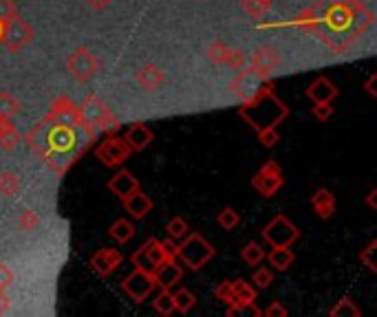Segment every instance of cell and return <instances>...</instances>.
<instances>
[{
    "label": "cell",
    "instance_id": "cell-10",
    "mask_svg": "<svg viewBox=\"0 0 377 317\" xmlns=\"http://www.w3.org/2000/svg\"><path fill=\"white\" fill-rule=\"evenodd\" d=\"M131 153L133 150L124 141V137H108V139L102 141L95 150L97 159H100L106 168H119V165L131 157Z\"/></svg>",
    "mask_w": 377,
    "mask_h": 317
},
{
    "label": "cell",
    "instance_id": "cell-45",
    "mask_svg": "<svg viewBox=\"0 0 377 317\" xmlns=\"http://www.w3.org/2000/svg\"><path fill=\"white\" fill-rule=\"evenodd\" d=\"M163 245V249H165V256L168 258H177V252H179V240H175V238H170V236H168V240H163L161 242Z\"/></svg>",
    "mask_w": 377,
    "mask_h": 317
},
{
    "label": "cell",
    "instance_id": "cell-24",
    "mask_svg": "<svg viewBox=\"0 0 377 317\" xmlns=\"http://www.w3.org/2000/svg\"><path fill=\"white\" fill-rule=\"evenodd\" d=\"M209 58L214 62H221V64H230V66H243L245 58L241 51H234V49H228L226 45L216 42L212 49H209Z\"/></svg>",
    "mask_w": 377,
    "mask_h": 317
},
{
    "label": "cell",
    "instance_id": "cell-51",
    "mask_svg": "<svg viewBox=\"0 0 377 317\" xmlns=\"http://www.w3.org/2000/svg\"><path fill=\"white\" fill-rule=\"evenodd\" d=\"M0 38H3V18H0Z\"/></svg>",
    "mask_w": 377,
    "mask_h": 317
},
{
    "label": "cell",
    "instance_id": "cell-52",
    "mask_svg": "<svg viewBox=\"0 0 377 317\" xmlns=\"http://www.w3.org/2000/svg\"><path fill=\"white\" fill-rule=\"evenodd\" d=\"M11 3H16V0H11Z\"/></svg>",
    "mask_w": 377,
    "mask_h": 317
},
{
    "label": "cell",
    "instance_id": "cell-2",
    "mask_svg": "<svg viewBox=\"0 0 377 317\" xmlns=\"http://www.w3.org/2000/svg\"><path fill=\"white\" fill-rule=\"evenodd\" d=\"M77 117L82 123L95 128L97 132H110L119 128V119L97 95H89V98L77 106Z\"/></svg>",
    "mask_w": 377,
    "mask_h": 317
},
{
    "label": "cell",
    "instance_id": "cell-26",
    "mask_svg": "<svg viewBox=\"0 0 377 317\" xmlns=\"http://www.w3.org/2000/svg\"><path fill=\"white\" fill-rule=\"evenodd\" d=\"M108 236L113 238L115 242H119V245H126V242H131V240H133V236H135V227H133V223H131L128 218H119V220H115L113 225H110Z\"/></svg>",
    "mask_w": 377,
    "mask_h": 317
},
{
    "label": "cell",
    "instance_id": "cell-15",
    "mask_svg": "<svg viewBox=\"0 0 377 317\" xmlns=\"http://www.w3.org/2000/svg\"><path fill=\"white\" fill-rule=\"evenodd\" d=\"M152 278H155L157 286L161 288V291H170V288L175 284L181 282V278H184V267H181V263L177 258L172 260H165V263L152 273Z\"/></svg>",
    "mask_w": 377,
    "mask_h": 317
},
{
    "label": "cell",
    "instance_id": "cell-4",
    "mask_svg": "<svg viewBox=\"0 0 377 317\" xmlns=\"http://www.w3.org/2000/svg\"><path fill=\"white\" fill-rule=\"evenodd\" d=\"M31 38H34L31 26L27 24L18 13H9V16L3 18V38H0V42H3L11 53L22 51L31 42Z\"/></svg>",
    "mask_w": 377,
    "mask_h": 317
},
{
    "label": "cell",
    "instance_id": "cell-7",
    "mask_svg": "<svg viewBox=\"0 0 377 317\" xmlns=\"http://www.w3.org/2000/svg\"><path fill=\"white\" fill-rule=\"evenodd\" d=\"M285 178H283V170L274 159H269L263 168L254 174L251 178V187H254L263 199H272L278 190L283 187Z\"/></svg>",
    "mask_w": 377,
    "mask_h": 317
},
{
    "label": "cell",
    "instance_id": "cell-23",
    "mask_svg": "<svg viewBox=\"0 0 377 317\" xmlns=\"http://www.w3.org/2000/svg\"><path fill=\"white\" fill-rule=\"evenodd\" d=\"M311 205H313V210L316 214L323 218V220H329L335 212V196L331 194L329 190L325 187H320L316 190V194L311 196Z\"/></svg>",
    "mask_w": 377,
    "mask_h": 317
},
{
    "label": "cell",
    "instance_id": "cell-6",
    "mask_svg": "<svg viewBox=\"0 0 377 317\" xmlns=\"http://www.w3.org/2000/svg\"><path fill=\"white\" fill-rule=\"evenodd\" d=\"M155 288H157V282H155V278H152V273L142 271L137 267L131 275H126L124 282H121V291L128 295L135 304L146 302L152 293H155Z\"/></svg>",
    "mask_w": 377,
    "mask_h": 317
},
{
    "label": "cell",
    "instance_id": "cell-29",
    "mask_svg": "<svg viewBox=\"0 0 377 317\" xmlns=\"http://www.w3.org/2000/svg\"><path fill=\"white\" fill-rule=\"evenodd\" d=\"M241 256H243V260H245L249 267H258L267 254H265V249H263L258 242L251 240V242H247V245L243 247V254H241Z\"/></svg>",
    "mask_w": 377,
    "mask_h": 317
},
{
    "label": "cell",
    "instance_id": "cell-18",
    "mask_svg": "<svg viewBox=\"0 0 377 317\" xmlns=\"http://www.w3.org/2000/svg\"><path fill=\"white\" fill-rule=\"evenodd\" d=\"M121 201H124L126 214H131V218H135V220L146 218V216L150 214V210L155 208L152 199L146 194V192H142V190H135L133 194H128V196L121 199Z\"/></svg>",
    "mask_w": 377,
    "mask_h": 317
},
{
    "label": "cell",
    "instance_id": "cell-49",
    "mask_svg": "<svg viewBox=\"0 0 377 317\" xmlns=\"http://www.w3.org/2000/svg\"><path fill=\"white\" fill-rule=\"evenodd\" d=\"M9 128H13V123L11 119H5V117H0V134H5Z\"/></svg>",
    "mask_w": 377,
    "mask_h": 317
},
{
    "label": "cell",
    "instance_id": "cell-36",
    "mask_svg": "<svg viewBox=\"0 0 377 317\" xmlns=\"http://www.w3.org/2000/svg\"><path fill=\"white\" fill-rule=\"evenodd\" d=\"M152 307H155V311L159 315H172L175 313V304H172V295L170 291H161L155 302H152Z\"/></svg>",
    "mask_w": 377,
    "mask_h": 317
},
{
    "label": "cell",
    "instance_id": "cell-1",
    "mask_svg": "<svg viewBox=\"0 0 377 317\" xmlns=\"http://www.w3.org/2000/svg\"><path fill=\"white\" fill-rule=\"evenodd\" d=\"M287 115H289V108L276 98L274 86H263L256 98H251L249 102H243V106H241V117L256 132L276 128L278 123L287 119Z\"/></svg>",
    "mask_w": 377,
    "mask_h": 317
},
{
    "label": "cell",
    "instance_id": "cell-12",
    "mask_svg": "<svg viewBox=\"0 0 377 317\" xmlns=\"http://www.w3.org/2000/svg\"><path fill=\"white\" fill-rule=\"evenodd\" d=\"M249 64H251V71L258 73L263 79H267L278 68V64H281V55H278V51L272 47H260L251 53Z\"/></svg>",
    "mask_w": 377,
    "mask_h": 317
},
{
    "label": "cell",
    "instance_id": "cell-37",
    "mask_svg": "<svg viewBox=\"0 0 377 317\" xmlns=\"http://www.w3.org/2000/svg\"><path fill=\"white\" fill-rule=\"evenodd\" d=\"M20 144V132L16 128H9L5 134H0V148L3 150H13Z\"/></svg>",
    "mask_w": 377,
    "mask_h": 317
},
{
    "label": "cell",
    "instance_id": "cell-16",
    "mask_svg": "<svg viewBox=\"0 0 377 317\" xmlns=\"http://www.w3.org/2000/svg\"><path fill=\"white\" fill-rule=\"evenodd\" d=\"M24 141H27V146H29L36 155L45 157L51 150V123L47 119L36 123V126L29 132H27Z\"/></svg>",
    "mask_w": 377,
    "mask_h": 317
},
{
    "label": "cell",
    "instance_id": "cell-5",
    "mask_svg": "<svg viewBox=\"0 0 377 317\" xmlns=\"http://www.w3.org/2000/svg\"><path fill=\"white\" fill-rule=\"evenodd\" d=\"M300 238V229L283 214L274 216L267 225L263 227V240L269 247H291Z\"/></svg>",
    "mask_w": 377,
    "mask_h": 317
},
{
    "label": "cell",
    "instance_id": "cell-35",
    "mask_svg": "<svg viewBox=\"0 0 377 317\" xmlns=\"http://www.w3.org/2000/svg\"><path fill=\"white\" fill-rule=\"evenodd\" d=\"M272 282H274V269L269 267H258L251 273V284H254V288H267Z\"/></svg>",
    "mask_w": 377,
    "mask_h": 317
},
{
    "label": "cell",
    "instance_id": "cell-19",
    "mask_svg": "<svg viewBox=\"0 0 377 317\" xmlns=\"http://www.w3.org/2000/svg\"><path fill=\"white\" fill-rule=\"evenodd\" d=\"M106 190L113 192L117 199H126L135 190H139V178L131 170H119L117 174H113V178H108Z\"/></svg>",
    "mask_w": 377,
    "mask_h": 317
},
{
    "label": "cell",
    "instance_id": "cell-21",
    "mask_svg": "<svg viewBox=\"0 0 377 317\" xmlns=\"http://www.w3.org/2000/svg\"><path fill=\"white\" fill-rule=\"evenodd\" d=\"M135 79H137V84H139V88H142V91L155 93V91H159V88L163 86L165 73L161 71L157 64H146V66H142V68L137 71Z\"/></svg>",
    "mask_w": 377,
    "mask_h": 317
},
{
    "label": "cell",
    "instance_id": "cell-43",
    "mask_svg": "<svg viewBox=\"0 0 377 317\" xmlns=\"http://www.w3.org/2000/svg\"><path fill=\"white\" fill-rule=\"evenodd\" d=\"M269 7V0H247V11L254 13V16H260Z\"/></svg>",
    "mask_w": 377,
    "mask_h": 317
},
{
    "label": "cell",
    "instance_id": "cell-9",
    "mask_svg": "<svg viewBox=\"0 0 377 317\" xmlns=\"http://www.w3.org/2000/svg\"><path fill=\"white\" fill-rule=\"evenodd\" d=\"M165 260H170L165 256V249H163V245L161 240L157 238H152L148 242H144L139 249L133 254V265L137 269H142V271H148V273H155Z\"/></svg>",
    "mask_w": 377,
    "mask_h": 317
},
{
    "label": "cell",
    "instance_id": "cell-42",
    "mask_svg": "<svg viewBox=\"0 0 377 317\" xmlns=\"http://www.w3.org/2000/svg\"><path fill=\"white\" fill-rule=\"evenodd\" d=\"M11 284H13V271H11L7 265L0 263V288H3V291H7Z\"/></svg>",
    "mask_w": 377,
    "mask_h": 317
},
{
    "label": "cell",
    "instance_id": "cell-27",
    "mask_svg": "<svg viewBox=\"0 0 377 317\" xmlns=\"http://www.w3.org/2000/svg\"><path fill=\"white\" fill-rule=\"evenodd\" d=\"M20 192V178L16 172H3L0 174V196L13 199Z\"/></svg>",
    "mask_w": 377,
    "mask_h": 317
},
{
    "label": "cell",
    "instance_id": "cell-28",
    "mask_svg": "<svg viewBox=\"0 0 377 317\" xmlns=\"http://www.w3.org/2000/svg\"><path fill=\"white\" fill-rule=\"evenodd\" d=\"M172 295V304H175V311L179 313H188L192 311V307L197 304V297H194L192 291H188V288H177Z\"/></svg>",
    "mask_w": 377,
    "mask_h": 317
},
{
    "label": "cell",
    "instance_id": "cell-48",
    "mask_svg": "<svg viewBox=\"0 0 377 317\" xmlns=\"http://www.w3.org/2000/svg\"><path fill=\"white\" fill-rule=\"evenodd\" d=\"M87 5L93 9V11H102L110 5V0H87Z\"/></svg>",
    "mask_w": 377,
    "mask_h": 317
},
{
    "label": "cell",
    "instance_id": "cell-39",
    "mask_svg": "<svg viewBox=\"0 0 377 317\" xmlns=\"http://www.w3.org/2000/svg\"><path fill=\"white\" fill-rule=\"evenodd\" d=\"M258 141L263 144V148H274L278 141H281V134H278L276 128H267L258 132Z\"/></svg>",
    "mask_w": 377,
    "mask_h": 317
},
{
    "label": "cell",
    "instance_id": "cell-38",
    "mask_svg": "<svg viewBox=\"0 0 377 317\" xmlns=\"http://www.w3.org/2000/svg\"><path fill=\"white\" fill-rule=\"evenodd\" d=\"M375 247H377V240H371L367 249L360 254V263H364V265L369 267V271H371V273H377V265H375V260H373Z\"/></svg>",
    "mask_w": 377,
    "mask_h": 317
},
{
    "label": "cell",
    "instance_id": "cell-31",
    "mask_svg": "<svg viewBox=\"0 0 377 317\" xmlns=\"http://www.w3.org/2000/svg\"><path fill=\"white\" fill-rule=\"evenodd\" d=\"M216 223H219V227H223L226 231H230V229H236V227H239L241 216H239V212H236L234 208H226V210H221V212H219Z\"/></svg>",
    "mask_w": 377,
    "mask_h": 317
},
{
    "label": "cell",
    "instance_id": "cell-46",
    "mask_svg": "<svg viewBox=\"0 0 377 317\" xmlns=\"http://www.w3.org/2000/svg\"><path fill=\"white\" fill-rule=\"evenodd\" d=\"M364 88L369 91V95H371V98H377V73H373V75L367 79Z\"/></svg>",
    "mask_w": 377,
    "mask_h": 317
},
{
    "label": "cell",
    "instance_id": "cell-11",
    "mask_svg": "<svg viewBox=\"0 0 377 317\" xmlns=\"http://www.w3.org/2000/svg\"><path fill=\"white\" fill-rule=\"evenodd\" d=\"M121 260H124V256L119 254V249H113V247H104V249H100L97 254L91 256L89 265H91L95 275L106 278V275H110L121 265Z\"/></svg>",
    "mask_w": 377,
    "mask_h": 317
},
{
    "label": "cell",
    "instance_id": "cell-33",
    "mask_svg": "<svg viewBox=\"0 0 377 317\" xmlns=\"http://www.w3.org/2000/svg\"><path fill=\"white\" fill-rule=\"evenodd\" d=\"M18 102L16 98H13L11 93H0V117H5V119H11L13 115L18 113Z\"/></svg>",
    "mask_w": 377,
    "mask_h": 317
},
{
    "label": "cell",
    "instance_id": "cell-14",
    "mask_svg": "<svg viewBox=\"0 0 377 317\" xmlns=\"http://www.w3.org/2000/svg\"><path fill=\"white\" fill-rule=\"evenodd\" d=\"M256 302V288L251 286L245 280H232V302L228 315H239L241 309H245L247 304H254Z\"/></svg>",
    "mask_w": 377,
    "mask_h": 317
},
{
    "label": "cell",
    "instance_id": "cell-20",
    "mask_svg": "<svg viewBox=\"0 0 377 317\" xmlns=\"http://www.w3.org/2000/svg\"><path fill=\"white\" fill-rule=\"evenodd\" d=\"M306 98L313 104H331L338 98V86L329 77H316L309 84V88H306Z\"/></svg>",
    "mask_w": 377,
    "mask_h": 317
},
{
    "label": "cell",
    "instance_id": "cell-13",
    "mask_svg": "<svg viewBox=\"0 0 377 317\" xmlns=\"http://www.w3.org/2000/svg\"><path fill=\"white\" fill-rule=\"evenodd\" d=\"M49 123H53V126H68V128H73L75 123L80 121L77 117V106L68 100V98H60V100H55L53 106H51V113L47 117Z\"/></svg>",
    "mask_w": 377,
    "mask_h": 317
},
{
    "label": "cell",
    "instance_id": "cell-22",
    "mask_svg": "<svg viewBox=\"0 0 377 317\" xmlns=\"http://www.w3.org/2000/svg\"><path fill=\"white\" fill-rule=\"evenodd\" d=\"M152 139H155V132H152L146 123H135V126H131L124 134V141L128 144L133 153H142V150H146L152 144Z\"/></svg>",
    "mask_w": 377,
    "mask_h": 317
},
{
    "label": "cell",
    "instance_id": "cell-3",
    "mask_svg": "<svg viewBox=\"0 0 377 317\" xmlns=\"http://www.w3.org/2000/svg\"><path fill=\"white\" fill-rule=\"evenodd\" d=\"M214 258V247L209 245L201 233H188L184 240H179L177 260L192 271H199Z\"/></svg>",
    "mask_w": 377,
    "mask_h": 317
},
{
    "label": "cell",
    "instance_id": "cell-30",
    "mask_svg": "<svg viewBox=\"0 0 377 317\" xmlns=\"http://www.w3.org/2000/svg\"><path fill=\"white\" fill-rule=\"evenodd\" d=\"M331 317H360V309L355 307V302L351 297H342L338 304L329 311Z\"/></svg>",
    "mask_w": 377,
    "mask_h": 317
},
{
    "label": "cell",
    "instance_id": "cell-50",
    "mask_svg": "<svg viewBox=\"0 0 377 317\" xmlns=\"http://www.w3.org/2000/svg\"><path fill=\"white\" fill-rule=\"evenodd\" d=\"M369 208H371V210H377V190H371V194H369Z\"/></svg>",
    "mask_w": 377,
    "mask_h": 317
},
{
    "label": "cell",
    "instance_id": "cell-41",
    "mask_svg": "<svg viewBox=\"0 0 377 317\" xmlns=\"http://www.w3.org/2000/svg\"><path fill=\"white\" fill-rule=\"evenodd\" d=\"M263 315H265V317H287L289 311L281 304V302H272V304L263 311Z\"/></svg>",
    "mask_w": 377,
    "mask_h": 317
},
{
    "label": "cell",
    "instance_id": "cell-44",
    "mask_svg": "<svg viewBox=\"0 0 377 317\" xmlns=\"http://www.w3.org/2000/svg\"><path fill=\"white\" fill-rule=\"evenodd\" d=\"M313 115H316L318 121H327L333 115V108H331V104H316L313 106Z\"/></svg>",
    "mask_w": 377,
    "mask_h": 317
},
{
    "label": "cell",
    "instance_id": "cell-17",
    "mask_svg": "<svg viewBox=\"0 0 377 317\" xmlns=\"http://www.w3.org/2000/svg\"><path fill=\"white\" fill-rule=\"evenodd\" d=\"M263 86H265V79L249 68V71H243L239 77H236V82H234V93L239 95L241 102H249L251 98H256L258 91H260Z\"/></svg>",
    "mask_w": 377,
    "mask_h": 317
},
{
    "label": "cell",
    "instance_id": "cell-25",
    "mask_svg": "<svg viewBox=\"0 0 377 317\" xmlns=\"http://www.w3.org/2000/svg\"><path fill=\"white\" fill-rule=\"evenodd\" d=\"M265 258L269 260V267L274 271H287L293 265V260H296V256H293L289 247H272L269 256H265Z\"/></svg>",
    "mask_w": 377,
    "mask_h": 317
},
{
    "label": "cell",
    "instance_id": "cell-8",
    "mask_svg": "<svg viewBox=\"0 0 377 317\" xmlns=\"http://www.w3.org/2000/svg\"><path fill=\"white\" fill-rule=\"evenodd\" d=\"M66 68L71 77L75 82H89L97 75V68H100V62H97L95 53L87 47H77L66 60Z\"/></svg>",
    "mask_w": 377,
    "mask_h": 317
},
{
    "label": "cell",
    "instance_id": "cell-32",
    "mask_svg": "<svg viewBox=\"0 0 377 317\" xmlns=\"http://www.w3.org/2000/svg\"><path fill=\"white\" fill-rule=\"evenodd\" d=\"M165 231H168V236L175 238V240H184L188 236V223L181 216H175L168 220V225H165Z\"/></svg>",
    "mask_w": 377,
    "mask_h": 317
},
{
    "label": "cell",
    "instance_id": "cell-47",
    "mask_svg": "<svg viewBox=\"0 0 377 317\" xmlns=\"http://www.w3.org/2000/svg\"><path fill=\"white\" fill-rule=\"evenodd\" d=\"M9 307H11V300H9V295L0 288V315H5L7 311H9Z\"/></svg>",
    "mask_w": 377,
    "mask_h": 317
},
{
    "label": "cell",
    "instance_id": "cell-34",
    "mask_svg": "<svg viewBox=\"0 0 377 317\" xmlns=\"http://www.w3.org/2000/svg\"><path fill=\"white\" fill-rule=\"evenodd\" d=\"M18 225L22 231H36L40 227V216L34 212V210H20L18 214Z\"/></svg>",
    "mask_w": 377,
    "mask_h": 317
},
{
    "label": "cell",
    "instance_id": "cell-40",
    "mask_svg": "<svg viewBox=\"0 0 377 317\" xmlns=\"http://www.w3.org/2000/svg\"><path fill=\"white\" fill-rule=\"evenodd\" d=\"M214 295H216L221 302H226V304L230 307V302H232V280L221 282V284L214 288Z\"/></svg>",
    "mask_w": 377,
    "mask_h": 317
}]
</instances>
